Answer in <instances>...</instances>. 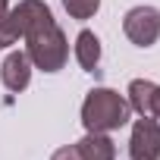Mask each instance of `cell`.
<instances>
[{"label": "cell", "mask_w": 160, "mask_h": 160, "mask_svg": "<svg viewBox=\"0 0 160 160\" xmlns=\"http://www.w3.org/2000/svg\"><path fill=\"white\" fill-rule=\"evenodd\" d=\"M50 160H85V157H82V151H78V144H66V148L53 151Z\"/></svg>", "instance_id": "obj_12"}, {"label": "cell", "mask_w": 160, "mask_h": 160, "mask_svg": "<svg viewBox=\"0 0 160 160\" xmlns=\"http://www.w3.org/2000/svg\"><path fill=\"white\" fill-rule=\"evenodd\" d=\"M0 78H3L7 91H16V94L25 91L28 82H32V60H28V53L25 50H13L3 60V66H0Z\"/></svg>", "instance_id": "obj_6"}, {"label": "cell", "mask_w": 160, "mask_h": 160, "mask_svg": "<svg viewBox=\"0 0 160 160\" xmlns=\"http://www.w3.org/2000/svg\"><path fill=\"white\" fill-rule=\"evenodd\" d=\"M151 116H160V85L154 91V107H151Z\"/></svg>", "instance_id": "obj_13"}, {"label": "cell", "mask_w": 160, "mask_h": 160, "mask_svg": "<svg viewBox=\"0 0 160 160\" xmlns=\"http://www.w3.org/2000/svg\"><path fill=\"white\" fill-rule=\"evenodd\" d=\"M154 91L157 85L151 78H132L129 82V107L141 116H151V107H154Z\"/></svg>", "instance_id": "obj_9"}, {"label": "cell", "mask_w": 160, "mask_h": 160, "mask_svg": "<svg viewBox=\"0 0 160 160\" xmlns=\"http://www.w3.org/2000/svg\"><path fill=\"white\" fill-rule=\"evenodd\" d=\"M16 41H19V35H16V28H13L10 16H7V19H0V50L10 47V44H16Z\"/></svg>", "instance_id": "obj_11"}, {"label": "cell", "mask_w": 160, "mask_h": 160, "mask_svg": "<svg viewBox=\"0 0 160 160\" xmlns=\"http://www.w3.org/2000/svg\"><path fill=\"white\" fill-rule=\"evenodd\" d=\"M10 22H13L16 35L25 38L28 32L50 25L53 22V13H50V7L44 3V0H19V3L10 10Z\"/></svg>", "instance_id": "obj_5"}, {"label": "cell", "mask_w": 160, "mask_h": 160, "mask_svg": "<svg viewBox=\"0 0 160 160\" xmlns=\"http://www.w3.org/2000/svg\"><path fill=\"white\" fill-rule=\"evenodd\" d=\"M85 160H113L116 157V144L107 132H88L82 141H75Z\"/></svg>", "instance_id": "obj_7"}, {"label": "cell", "mask_w": 160, "mask_h": 160, "mask_svg": "<svg viewBox=\"0 0 160 160\" xmlns=\"http://www.w3.org/2000/svg\"><path fill=\"white\" fill-rule=\"evenodd\" d=\"M75 60H78V66H82L85 72L98 69V63H101V41H98L94 32L82 28L75 35Z\"/></svg>", "instance_id": "obj_8"}, {"label": "cell", "mask_w": 160, "mask_h": 160, "mask_svg": "<svg viewBox=\"0 0 160 160\" xmlns=\"http://www.w3.org/2000/svg\"><path fill=\"white\" fill-rule=\"evenodd\" d=\"M129 157L132 160H160V122L154 116H141L132 126Z\"/></svg>", "instance_id": "obj_4"}, {"label": "cell", "mask_w": 160, "mask_h": 160, "mask_svg": "<svg viewBox=\"0 0 160 160\" xmlns=\"http://www.w3.org/2000/svg\"><path fill=\"white\" fill-rule=\"evenodd\" d=\"M25 53H28L32 66H38L41 72H60L69 60V41H66L63 28L57 22H50V25L25 35Z\"/></svg>", "instance_id": "obj_2"}, {"label": "cell", "mask_w": 160, "mask_h": 160, "mask_svg": "<svg viewBox=\"0 0 160 160\" xmlns=\"http://www.w3.org/2000/svg\"><path fill=\"white\" fill-rule=\"evenodd\" d=\"M10 16V3H7V0H0V19H7Z\"/></svg>", "instance_id": "obj_14"}, {"label": "cell", "mask_w": 160, "mask_h": 160, "mask_svg": "<svg viewBox=\"0 0 160 160\" xmlns=\"http://www.w3.org/2000/svg\"><path fill=\"white\" fill-rule=\"evenodd\" d=\"M122 32L135 47H151L160 38V10L157 7H132L122 19Z\"/></svg>", "instance_id": "obj_3"}, {"label": "cell", "mask_w": 160, "mask_h": 160, "mask_svg": "<svg viewBox=\"0 0 160 160\" xmlns=\"http://www.w3.org/2000/svg\"><path fill=\"white\" fill-rule=\"evenodd\" d=\"M63 7H66V13L72 16V19H91L98 10H101V0H63Z\"/></svg>", "instance_id": "obj_10"}, {"label": "cell", "mask_w": 160, "mask_h": 160, "mask_svg": "<svg viewBox=\"0 0 160 160\" xmlns=\"http://www.w3.org/2000/svg\"><path fill=\"white\" fill-rule=\"evenodd\" d=\"M129 101L113 88H91L82 104V126L88 132H113L129 122Z\"/></svg>", "instance_id": "obj_1"}]
</instances>
